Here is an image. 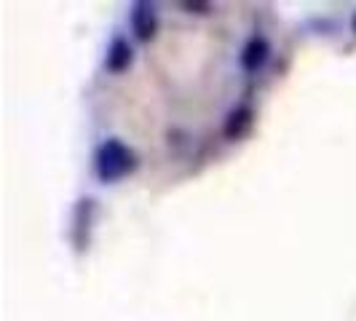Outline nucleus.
Wrapping results in <instances>:
<instances>
[{"label": "nucleus", "mask_w": 356, "mask_h": 321, "mask_svg": "<svg viewBox=\"0 0 356 321\" xmlns=\"http://www.w3.org/2000/svg\"><path fill=\"white\" fill-rule=\"evenodd\" d=\"M129 24H131V33L137 40H153L156 38V30H159V8H156V3H134L131 8H129Z\"/></svg>", "instance_id": "2"}, {"label": "nucleus", "mask_w": 356, "mask_h": 321, "mask_svg": "<svg viewBox=\"0 0 356 321\" xmlns=\"http://www.w3.org/2000/svg\"><path fill=\"white\" fill-rule=\"evenodd\" d=\"M351 24H354V33H356V17H354V22H351Z\"/></svg>", "instance_id": "7"}, {"label": "nucleus", "mask_w": 356, "mask_h": 321, "mask_svg": "<svg viewBox=\"0 0 356 321\" xmlns=\"http://www.w3.org/2000/svg\"><path fill=\"white\" fill-rule=\"evenodd\" d=\"M268 59H270V46L263 35H252L238 54V62H241L244 72H260L268 65Z\"/></svg>", "instance_id": "3"}, {"label": "nucleus", "mask_w": 356, "mask_h": 321, "mask_svg": "<svg viewBox=\"0 0 356 321\" xmlns=\"http://www.w3.org/2000/svg\"><path fill=\"white\" fill-rule=\"evenodd\" d=\"M131 65H134V49H131V43L121 35L113 38L105 51V70L113 72V75H121Z\"/></svg>", "instance_id": "4"}, {"label": "nucleus", "mask_w": 356, "mask_h": 321, "mask_svg": "<svg viewBox=\"0 0 356 321\" xmlns=\"http://www.w3.org/2000/svg\"><path fill=\"white\" fill-rule=\"evenodd\" d=\"M134 169H137V156L121 140H107L94 153V172H97L99 182H105V185L129 177Z\"/></svg>", "instance_id": "1"}, {"label": "nucleus", "mask_w": 356, "mask_h": 321, "mask_svg": "<svg viewBox=\"0 0 356 321\" xmlns=\"http://www.w3.org/2000/svg\"><path fill=\"white\" fill-rule=\"evenodd\" d=\"M250 126H252V110L250 107H236V110H231V115L225 121V137L228 140H238Z\"/></svg>", "instance_id": "5"}, {"label": "nucleus", "mask_w": 356, "mask_h": 321, "mask_svg": "<svg viewBox=\"0 0 356 321\" xmlns=\"http://www.w3.org/2000/svg\"><path fill=\"white\" fill-rule=\"evenodd\" d=\"M182 8H185L188 14H204V17L212 11V6H209V3H182Z\"/></svg>", "instance_id": "6"}]
</instances>
